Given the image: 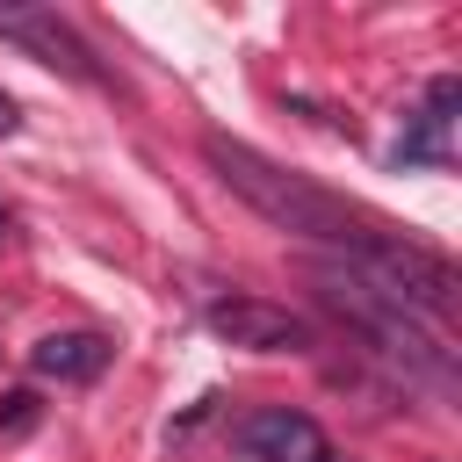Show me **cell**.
I'll use <instances>...</instances> for the list:
<instances>
[{"instance_id": "6da1fadb", "label": "cell", "mask_w": 462, "mask_h": 462, "mask_svg": "<svg viewBox=\"0 0 462 462\" xmlns=\"http://www.w3.org/2000/svg\"><path fill=\"white\" fill-rule=\"evenodd\" d=\"M202 159H209V173H217L238 202H253L274 231H289V238H303V245H325L332 260H368V253H383V245L397 238L383 217L354 209L346 195H332V188H318V180L274 166L267 152H253V144L224 137V130L202 137Z\"/></svg>"}, {"instance_id": "7a4b0ae2", "label": "cell", "mask_w": 462, "mask_h": 462, "mask_svg": "<svg viewBox=\"0 0 462 462\" xmlns=\"http://www.w3.org/2000/svg\"><path fill=\"white\" fill-rule=\"evenodd\" d=\"M303 274H310L318 303H325L339 325H354L390 368H404V375L426 383V390H455V346H448L440 325H426V318H411L404 303H390V296H383L375 282H361L346 260H310Z\"/></svg>"}, {"instance_id": "3957f363", "label": "cell", "mask_w": 462, "mask_h": 462, "mask_svg": "<svg viewBox=\"0 0 462 462\" xmlns=\"http://www.w3.org/2000/svg\"><path fill=\"white\" fill-rule=\"evenodd\" d=\"M209 332L245 346V354H310V325L289 310V303H267V296H217L209 303Z\"/></svg>"}, {"instance_id": "277c9868", "label": "cell", "mask_w": 462, "mask_h": 462, "mask_svg": "<svg viewBox=\"0 0 462 462\" xmlns=\"http://www.w3.org/2000/svg\"><path fill=\"white\" fill-rule=\"evenodd\" d=\"M238 448H245L253 462H325V455H332L325 426H318L310 411H296V404H267V411H253V419L238 426Z\"/></svg>"}, {"instance_id": "5b68a950", "label": "cell", "mask_w": 462, "mask_h": 462, "mask_svg": "<svg viewBox=\"0 0 462 462\" xmlns=\"http://www.w3.org/2000/svg\"><path fill=\"white\" fill-rule=\"evenodd\" d=\"M455 108H462V79L440 72L426 87V108L411 116V130L397 137V166H448V130H455Z\"/></svg>"}, {"instance_id": "8992f818", "label": "cell", "mask_w": 462, "mask_h": 462, "mask_svg": "<svg viewBox=\"0 0 462 462\" xmlns=\"http://www.w3.org/2000/svg\"><path fill=\"white\" fill-rule=\"evenodd\" d=\"M108 339L101 332H43L36 346H29V368L36 375H51V383H94L101 368H108Z\"/></svg>"}, {"instance_id": "52a82bcc", "label": "cell", "mask_w": 462, "mask_h": 462, "mask_svg": "<svg viewBox=\"0 0 462 462\" xmlns=\"http://www.w3.org/2000/svg\"><path fill=\"white\" fill-rule=\"evenodd\" d=\"M22 426H36V390H7L0 397V433H22Z\"/></svg>"}, {"instance_id": "ba28073f", "label": "cell", "mask_w": 462, "mask_h": 462, "mask_svg": "<svg viewBox=\"0 0 462 462\" xmlns=\"http://www.w3.org/2000/svg\"><path fill=\"white\" fill-rule=\"evenodd\" d=\"M14 123H22V116H14V101L0 94V137H14Z\"/></svg>"}, {"instance_id": "9c48e42d", "label": "cell", "mask_w": 462, "mask_h": 462, "mask_svg": "<svg viewBox=\"0 0 462 462\" xmlns=\"http://www.w3.org/2000/svg\"><path fill=\"white\" fill-rule=\"evenodd\" d=\"M0 245H7V209H0Z\"/></svg>"}, {"instance_id": "30bf717a", "label": "cell", "mask_w": 462, "mask_h": 462, "mask_svg": "<svg viewBox=\"0 0 462 462\" xmlns=\"http://www.w3.org/2000/svg\"><path fill=\"white\" fill-rule=\"evenodd\" d=\"M325 462H346V455H325Z\"/></svg>"}]
</instances>
